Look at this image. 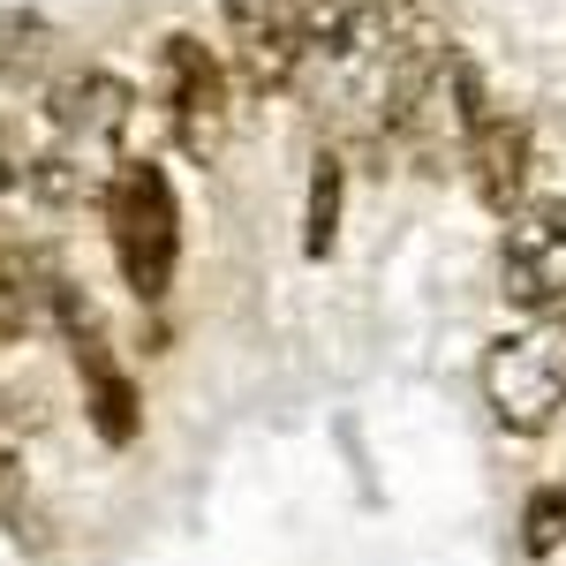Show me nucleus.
Masks as SVG:
<instances>
[{"label": "nucleus", "mask_w": 566, "mask_h": 566, "mask_svg": "<svg viewBox=\"0 0 566 566\" xmlns=\"http://www.w3.org/2000/svg\"><path fill=\"white\" fill-rule=\"evenodd\" d=\"M98 219L136 303H167L181 272V197L159 159H114L98 181Z\"/></svg>", "instance_id": "f257e3e1"}, {"label": "nucleus", "mask_w": 566, "mask_h": 566, "mask_svg": "<svg viewBox=\"0 0 566 566\" xmlns=\"http://www.w3.org/2000/svg\"><path fill=\"white\" fill-rule=\"evenodd\" d=\"M483 408L506 438H544L566 416V310L522 317L483 348Z\"/></svg>", "instance_id": "f03ea898"}, {"label": "nucleus", "mask_w": 566, "mask_h": 566, "mask_svg": "<svg viewBox=\"0 0 566 566\" xmlns=\"http://www.w3.org/2000/svg\"><path fill=\"white\" fill-rule=\"evenodd\" d=\"M159 114L175 136L181 159L212 167L234 136V84H227V61L197 31H167L159 39Z\"/></svg>", "instance_id": "7ed1b4c3"}, {"label": "nucleus", "mask_w": 566, "mask_h": 566, "mask_svg": "<svg viewBox=\"0 0 566 566\" xmlns=\"http://www.w3.org/2000/svg\"><path fill=\"white\" fill-rule=\"evenodd\" d=\"M53 325L69 333V355H76V378H84V416L91 431H98V446H136V431H144V392H136L129 363L114 355V340L98 333V317H91V303L61 280L53 287Z\"/></svg>", "instance_id": "20e7f679"}, {"label": "nucleus", "mask_w": 566, "mask_h": 566, "mask_svg": "<svg viewBox=\"0 0 566 566\" xmlns=\"http://www.w3.org/2000/svg\"><path fill=\"white\" fill-rule=\"evenodd\" d=\"M499 303L522 317L566 310V197H528L499 227Z\"/></svg>", "instance_id": "39448f33"}, {"label": "nucleus", "mask_w": 566, "mask_h": 566, "mask_svg": "<svg viewBox=\"0 0 566 566\" xmlns=\"http://www.w3.org/2000/svg\"><path fill=\"white\" fill-rule=\"evenodd\" d=\"M39 114H45V136L53 144H69L76 159H106L136 122V84L114 76V69H98V61H84V69H61L45 84Z\"/></svg>", "instance_id": "423d86ee"}, {"label": "nucleus", "mask_w": 566, "mask_h": 566, "mask_svg": "<svg viewBox=\"0 0 566 566\" xmlns=\"http://www.w3.org/2000/svg\"><path fill=\"white\" fill-rule=\"evenodd\" d=\"M250 91H295L310 69V0H219Z\"/></svg>", "instance_id": "0eeeda50"}, {"label": "nucleus", "mask_w": 566, "mask_h": 566, "mask_svg": "<svg viewBox=\"0 0 566 566\" xmlns=\"http://www.w3.org/2000/svg\"><path fill=\"white\" fill-rule=\"evenodd\" d=\"M400 39V15L392 0H310V69H378ZM303 69V76H310Z\"/></svg>", "instance_id": "6e6552de"}, {"label": "nucleus", "mask_w": 566, "mask_h": 566, "mask_svg": "<svg viewBox=\"0 0 566 566\" xmlns=\"http://www.w3.org/2000/svg\"><path fill=\"white\" fill-rule=\"evenodd\" d=\"M53 287H61V272L0 227V340L45 333V325H53Z\"/></svg>", "instance_id": "1a4fd4ad"}, {"label": "nucleus", "mask_w": 566, "mask_h": 566, "mask_svg": "<svg viewBox=\"0 0 566 566\" xmlns=\"http://www.w3.org/2000/svg\"><path fill=\"white\" fill-rule=\"evenodd\" d=\"M340 205H348V159L333 144L310 151V197H303V258L325 264L340 242Z\"/></svg>", "instance_id": "9d476101"}, {"label": "nucleus", "mask_w": 566, "mask_h": 566, "mask_svg": "<svg viewBox=\"0 0 566 566\" xmlns=\"http://www.w3.org/2000/svg\"><path fill=\"white\" fill-rule=\"evenodd\" d=\"M53 53V23L39 8H0V84H31Z\"/></svg>", "instance_id": "9b49d317"}, {"label": "nucleus", "mask_w": 566, "mask_h": 566, "mask_svg": "<svg viewBox=\"0 0 566 566\" xmlns=\"http://www.w3.org/2000/svg\"><path fill=\"white\" fill-rule=\"evenodd\" d=\"M559 544H566V483H544V491H528V506H522V552L544 559Z\"/></svg>", "instance_id": "f8f14e48"}, {"label": "nucleus", "mask_w": 566, "mask_h": 566, "mask_svg": "<svg viewBox=\"0 0 566 566\" xmlns=\"http://www.w3.org/2000/svg\"><path fill=\"white\" fill-rule=\"evenodd\" d=\"M31 136H23V122L15 114H0V212L8 205H31Z\"/></svg>", "instance_id": "ddd939ff"}, {"label": "nucleus", "mask_w": 566, "mask_h": 566, "mask_svg": "<svg viewBox=\"0 0 566 566\" xmlns=\"http://www.w3.org/2000/svg\"><path fill=\"white\" fill-rule=\"evenodd\" d=\"M453 0H392V15H400V31H431L438 15H446Z\"/></svg>", "instance_id": "4468645a"}]
</instances>
